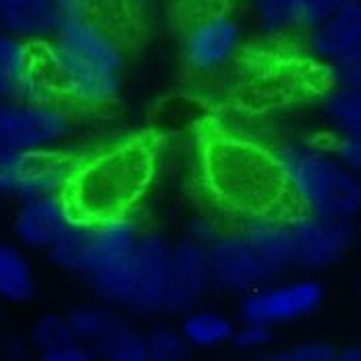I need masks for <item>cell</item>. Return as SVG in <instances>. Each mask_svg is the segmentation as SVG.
<instances>
[{
  "label": "cell",
  "instance_id": "obj_29",
  "mask_svg": "<svg viewBox=\"0 0 361 361\" xmlns=\"http://www.w3.org/2000/svg\"><path fill=\"white\" fill-rule=\"evenodd\" d=\"M272 360L276 361H334L336 349L324 341H303L290 347L279 349Z\"/></svg>",
  "mask_w": 361,
  "mask_h": 361
},
{
  "label": "cell",
  "instance_id": "obj_40",
  "mask_svg": "<svg viewBox=\"0 0 361 361\" xmlns=\"http://www.w3.org/2000/svg\"><path fill=\"white\" fill-rule=\"evenodd\" d=\"M0 149H2V145H0Z\"/></svg>",
  "mask_w": 361,
  "mask_h": 361
},
{
  "label": "cell",
  "instance_id": "obj_7",
  "mask_svg": "<svg viewBox=\"0 0 361 361\" xmlns=\"http://www.w3.org/2000/svg\"><path fill=\"white\" fill-rule=\"evenodd\" d=\"M324 287L314 279L268 283L250 290L239 301V318L270 328L295 324L314 316L324 303Z\"/></svg>",
  "mask_w": 361,
  "mask_h": 361
},
{
  "label": "cell",
  "instance_id": "obj_30",
  "mask_svg": "<svg viewBox=\"0 0 361 361\" xmlns=\"http://www.w3.org/2000/svg\"><path fill=\"white\" fill-rule=\"evenodd\" d=\"M332 85L343 87H361V46L351 54L326 65Z\"/></svg>",
  "mask_w": 361,
  "mask_h": 361
},
{
  "label": "cell",
  "instance_id": "obj_2",
  "mask_svg": "<svg viewBox=\"0 0 361 361\" xmlns=\"http://www.w3.org/2000/svg\"><path fill=\"white\" fill-rule=\"evenodd\" d=\"M152 177V158L144 147H123L75 171L69 187L81 218L129 214Z\"/></svg>",
  "mask_w": 361,
  "mask_h": 361
},
{
  "label": "cell",
  "instance_id": "obj_22",
  "mask_svg": "<svg viewBox=\"0 0 361 361\" xmlns=\"http://www.w3.org/2000/svg\"><path fill=\"white\" fill-rule=\"evenodd\" d=\"M96 357L106 361H147L145 332L116 316L104 336L92 347Z\"/></svg>",
  "mask_w": 361,
  "mask_h": 361
},
{
  "label": "cell",
  "instance_id": "obj_23",
  "mask_svg": "<svg viewBox=\"0 0 361 361\" xmlns=\"http://www.w3.org/2000/svg\"><path fill=\"white\" fill-rule=\"evenodd\" d=\"M322 112L336 135L361 140V87L334 85L322 100Z\"/></svg>",
  "mask_w": 361,
  "mask_h": 361
},
{
  "label": "cell",
  "instance_id": "obj_38",
  "mask_svg": "<svg viewBox=\"0 0 361 361\" xmlns=\"http://www.w3.org/2000/svg\"><path fill=\"white\" fill-rule=\"evenodd\" d=\"M90 2H100V4H104V6H112V8H114V6H118L123 0H90Z\"/></svg>",
  "mask_w": 361,
  "mask_h": 361
},
{
  "label": "cell",
  "instance_id": "obj_33",
  "mask_svg": "<svg viewBox=\"0 0 361 361\" xmlns=\"http://www.w3.org/2000/svg\"><path fill=\"white\" fill-rule=\"evenodd\" d=\"M332 147L341 156V160L361 179V140L338 135Z\"/></svg>",
  "mask_w": 361,
  "mask_h": 361
},
{
  "label": "cell",
  "instance_id": "obj_17",
  "mask_svg": "<svg viewBox=\"0 0 361 361\" xmlns=\"http://www.w3.org/2000/svg\"><path fill=\"white\" fill-rule=\"evenodd\" d=\"M361 46V0H347L320 25L307 30V50L326 65Z\"/></svg>",
  "mask_w": 361,
  "mask_h": 361
},
{
  "label": "cell",
  "instance_id": "obj_6",
  "mask_svg": "<svg viewBox=\"0 0 361 361\" xmlns=\"http://www.w3.org/2000/svg\"><path fill=\"white\" fill-rule=\"evenodd\" d=\"M71 131V116L50 100H8L0 104L2 149L52 152Z\"/></svg>",
  "mask_w": 361,
  "mask_h": 361
},
{
  "label": "cell",
  "instance_id": "obj_9",
  "mask_svg": "<svg viewBox=\"0 0 361 361\" xmlns=\"http://www.w3.org/2000/svg\"><path fill=\"white\" fill-rule=\"evenodd\" d=\"M42 56L48 83L73 102L83 106H109L116 100L123 85V73L83 61L54 42L46 46Z\"/></svg>",
  "mask_w": 361,
  "mask_h": 361
},
{
  "label": "cell",
  "instance_id": "obj_14",
  "mask_svg": "<svg viewBox=\"0 0 361 361\" xmlns=\"http://www.w3.org/2000/svg\"><path fill=\"white\" fill-rule=\"evenodd\" d=\"M171 245L164 235L149 231L142 233L135 247L137 283L129 312L137 318L154 320L164 314L166 281H169V259Z\"/></svg>",
  "mask_w": 361,
  "mask_h": 361
},
{
  "label": "cell",
  "instance_id": "obj_3",
  "mask_svg": "<svg viewBox=\"0 0 361 361\" xmlns=\"http://www.w3.org/2000/svg\"><path fill=\"white\" fill-rule=\"evenodd\" d=\"M208 171L218 195L247 214L272 210L285 193L274 156L239 142H222L208 156Z\"/></svg>",
  "mask_w": 361,
  "mask_h": 361
},
{
  "label": "cell",
  "instance_id": "obj_4",
  "mask_svg": "<svg viewBox=\"0 0 361 361\" xmlns=\"http://www.w3.org/2000/svg\"><path fill=\"white\" fill-rule=\"evenodd\" d=\"M140 237L142 228L131 214L81 218L48 255L59 270L87 281L110 262L133 252Z\"/></svg>",
  "mask_w": 361,
  "mask_h": 361
},
{
  "label": "cell",
  "instance_id": "obj_10",
  "mask_svg": "<svg viewBox=\"0 0 361 361\" xmlns=\"http://www.w3.org/2000/svg\"><path fill=\"white\" fill-rule=\"evenodd\" d=\"M81 220L69 193L23 200L13 218V233L21 247L32 252L54 250Z\"/></svg>",
  "mask_w": 361,
  "mask_h": 361
},
{
  "label": "cell",
  "instance_id": "obj_37",
  "mask_svg": "<svg viewBox=\"0 0 361 361\" xmlns=\"http://www.w3.org/2000/svg\"><path fill=\"white\" fill-rule=\"evenodd\" d=\"M336 360L338 361H361V343H353L343 347L341 351H336Z\"/></svg>",
  "mask_w": 361,
  "mask_h": 361
},
{
  "label": "cell",
  "instance_id": "obj_21",
  "mask_svg": "<svg viewBox=\"0 0 361 361\" xmlns=\"http://www.w3.org/2000/svg\"><path fill=\"white\" fill-rule=\"evenodd\" d=\"M237 324L216 310H191L180 316L179 330L191 349H218L233 341Z\"/></svg>",
  "mask_w": 361,
  "mask_h": 361
},
{
  "label": "cell",
  "instance_id": "obj_31",
  "mask_svg": "<svg viewBox=\"0 0 361 361\" xmlns=\"http://www.w3.org/2000/svg\"><path fill=\"white\" fill-rule=\"evenodd\" d=\"M347 0H303V13H301V27L312 30L326 21L330 15H334Z\"/></svg>",
  "mask_w": 361,
  "mask_h": 361
},
{
  "label": "cell",
  "instance_id": "obj_19",
  "mask_svg": "<svg viewBox=\"0 0 361 361\" xmlns=\"http://www.w3.org/2000/svg\"><path fill=\"white\" fill-rule=\"evenodd\" d=\"M92 293L98 297V301L106 303L114 310H129L135 283H137V268H135V250L98 270L87 281Z\"/></svg>",
  "mask_w": 361,
  "mask_h": 361
},
{
  "label": "cell",
  "instance_id": "obj_34",
  "mask_svg": "<svg viewBox=\"0 0 361 361\" xmlns=\"http://www.w3.org/2000/svg\"><path fill=\"white\" fill-rule=\"evenodd\" d=\"M218 235L220 233H218L216 226L210 220L200 216L189 220L187 231H185V239H189V241H193V243H197L202 247H210L216 241Z\"/></svg>",
  "mask_w": 361,
  "mask_h": 361
},
{
  "label": "cell",
  "instance_id": "obj_24",
  "mask_svg": "<svg viewBox=\"0 0 361 361\" xmlns=\"http://www.w3.org/2000/svg\"><path fill=\"white\" fill-rule=\"evenodd\" d=\"M303 0H253V15L266 36H283L301 27Z\"/></svg>",
  "mask_w": 361,
  "mask_h": 361
},
{
  "label": "cell",
  "instance_id": "obj_12",
  "mask_svg": "<svg viewBox=\"0 0 361 361\" xmlns=\"http://www.w3.org/2000/svg\"><path fill=\"white\" fill-rule=\"evenodd\" d=\"M212 289L208 253L206 247L180 239L171 245L169 259V281H166V299L164 314L180 318L183 314L200 307L208 290Z\"/></svg>",
  "mask_w": 361,
  "mask_h": 361
},
{
  "label": "cell",
  "instance_id": "obj_1",
  "mask_svg": "<svg viewBox=\"0 0 361 361\" xmlns=\"http://www.w3.org/2000/svg\"><path fill=\"white\" fill-rule=\"evenodd\" d=\"M272 156L285 193L299 210L353 220L361 212V179L334 147L295 140Z\"/></svg>",
  "mask_w": 361,
  "mask_h": 361
},
{
  "label": "cell",
  "instance_id": "obj_25",
  "mask_svg": "<svg viewBox=\"0 0 361 361\" xmlns=\"http://www.w3.org/2000/svg\"><path fill=\"white\" fill-rule=\"evenodd\" d=\"M116 316L118 314L114 312V307H110L102 301L75 305L67 312V320L71 326L73 336L90 347H94L104 336V332L109 330Z\"/></svg>",
  "mask_w": 361,
  "mask_h": 361
},
{
  "label": "cell",
  "instance_id": "obj_35",
  "mask_svg": "<svg viewBox=\"0 0 361 361\" xmlns=\"http://www.w3.org/2000/svg\"><path fill=\"white\" fill-rule=\"evenodd\" d=\"M30 349H34L30 338H23L19 334H4L0 338V357H4V360H25L30 355Z\"/></svg>",
  "mask_w": 361,
  "mask_h": 361
},
{
  "label": "cell",
  "instance_id": "obj_36",
  "mask_svg": "<svg viewBox=\"0 0 361 361\" xmlns=\"http://www.w3.org/2000/svg\"><path fill=\"white\" fill-rule=\"evenodd\" d=\"M8 100H23V92H21L19 85H15V83L0 77V104L8 102Z\"/></svg>",
  "mask_w": 361,
  "mask_h": 361
},
{
  "label": "cell",
  "instance_id": "obj_20",
  "mask_svg": "<svg viewBox=\"0 0 361 361\" xmlns=\"http://www.w3.org/2000/svg\"><path fill=\"white\" fill-rule=\"evenodd\" d=\"M36 272L23 250L13 243H0V299L23 305L36 297Z\"/></svg>",
  "mask_w": 361,
  "mask_h": 361
},
{
  "label": "cell",
  "instance_id": "obj_16",
  "mask_svg": "<svg viewBox=\"0 0 361 361\" xmlns=\"http://www.w3.org/2000/svg\"><path fill=\"white\" fill-rule=\"evenodd\" d=\"M241 233L250 241L253 252L262 259L272 281H279L295 270V252L287 216H276L272 210L247 214Z\"/></svg>",
  "mask_w": 361,
  "mask_h": 361
},
{
  "label": "cell",
  "instance_id": "obj_11",
  "mask_svg": "<svg viewBox=\"0 0 361 361\" xmlns=\"http://www.w3.org/2000/svg\"><path fill=\"white\" fill-rule=\"evenodd\" d=\"M206 253L212 289L245 295L262 285L272 283L268 270L241 231L218 235L216 241L206 247Z\"/></svg>",
  "mask_w": 361,
  "mask_h": 361
},
{
  "label": "cell",
  "instance_id": "obj_13",
  "mask_svg": "<svg viewBox=\"0 0 361 361\" xmlns=\"http://www.w3.org/2000/svg\"><path fill=\"white\" fill-rule=\"evenodd\" d=\"M241 25L224 11L200 17L183 37V59L197 73L222 69L239 50Z\"/></svg>",
  "mask_w": 361,
  "mask_h": 361
},
{
  "label": "cell",
  "instance_id": "obj_18",
  "mask_svg": "<svg viewBox=\"0 0 361 361\" xmlns=\"http://www.w3.org/2000/svg\"><path fill=\"white\" fill-rule=\"evenodd\" d=\"M61 21V0H0V30L27 42L52 37Z\"/></svg>",
  "mask_w": 361,
  "mask_h": 361
},
{
  "label": "cell",
  "instance_id": "obj_8",
  "mask_svg": "<svg viewBox=\"0 0 361 361\" xmlns=\"http://www.w3.org/2000/svg\"><path fill=\"white\" fill-rule=\"evenodd\" d=\"M75 169L63 156L52 152H13L0 149V197L19 202L67 193Z\"/></svg>",
  "mask_w": 361,
  "mask_h": 361
},
{
  "label": "cell",
  "instance_id": "obj_32",
  "mask_svg": "<svg viewBox=\"0 0 361 361\" xmlns=\"http://www.w3.org/2000/svg\"><path fill=\"white\" fill-rule=\"evenodd\" d=\"M39 360L44 361H92L96 360V353L90 345L81 343V341H71L50 353H44L39 355Z\"/></svg>",
  "mask_w": 361,
  "mask_h": 361
},
{
  "label": "cell",
  "instance_id": "obj_28",
  "mask_svg": "<svg viewBox=\"0 0 361 361\" xmlns=\"http://www.w3.org/2000/svg\"><path fill=\"white\" fill-rule=\"evenodd\" d=\"M274 343V328L257 322H243L235 328L231 345L241 353H259Z\"/></svg>",
  "mask_w": 361,
  "mask_h": 361
},
{
  "label": "cell",
  "instance_id": "obj_15",
  "mask_svg": "<svg viewBox=\"0 0 361 361\" xmlns=\"http://www.w3.org/2000/svg\"><path fill=\"white\" fill-rule=\"evenodd\" d=\"M50 42L109 71L123 73L125 69V50L100 23L90 19V15L65 17Z\"/></svg>",
  "mask_w": 361,
  "mask_h": 361
},
{
  "label": "cell",
  "instance_id": "obj_26",
  "mask_svg": "<svg viewBox=\"0 0 361 361\" xmlns=\"http://www.w3.org/2000/svg\"><path fill=\"white\" fill-rule=\"evenodd\" d=\"M147 345V361H185L191 355V347L183 338L179 326L154 324L145 332Z\"/></svg>",
  "mask_w": 361,
  "mask_h": 361
},
{
  "label": "cell",
  "instance_id": "obj_39",
  "mask_svg": "<svg viewBox=\"0 0 361 361\" xmlns=\"http://www.w3.org/2000/svg\"><path fill=\"white\" fill-rule=\"evenodd\" d=\"M357 289H360V295H361V276H360V285H357Z\"/></svg>",
  "mask_w": 361,
  "mask_h": 361
},
{
  "label": "cell",
  "instance_id": "obj_5",
  "mask_svg": "<svg viewBox=\"0 0 361 361\" xmlns=\"http://www.w3.org/2000/svg\"><path fill=\"white\" fill-rule=\"evenodd\" d=\"M295 270L324 272L341 264L355 245L357 226L353 218H336L297 210L287 216Z\"/></svg>",
  "mask_w": 361,
  "mask_h": 361
},
{
  "label": "cell",
  "instance_id": "obj_27",
  "mask_svg": "<svg viewBox=\"0 0 361 361\" xmlns=\"http://www.w3.org/2000/svg\"><path fill=\"white\" fill-rule=\"evenodd\" d=\"M75 341L71 326L67 320V314H44L39 316L32 330H30V343L39 355L50 353L67 343Z\"/></svg>",
  "mask_w": 361,
  "mask_h": 361
}]
</instances>
